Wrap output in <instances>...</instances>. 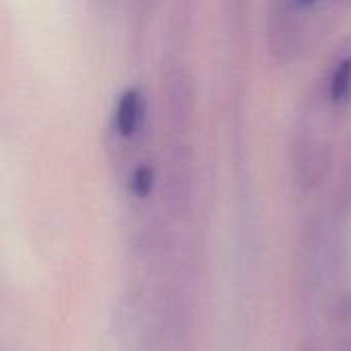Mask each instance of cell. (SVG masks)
<instances>
[{
	"label": "cell",
	"instance_id": "obj_1",
	"mask_svg": "<svg viewBox=\"0 0 351 351\" xmlns=\"http://www.w3.org/2000/svg\"><path fill=\"white\" fill-rule=\"evenodd\" d=\"M146 121V103L140 90L128 88L119 95L113 109V134L121 140H134Z\"/></svg>",
	"mask_w": 351,
	"mask_h": 351
},
{
	"label": "cell",
	"instance_id": "obj_2",
	"mask_svg": "<svg viewBox=\"0 0 351 351\" xmlns=\"http://www.w3.org/2000/svg\"><path fill=\"white\" fill-rule=\"evenodd\" d=\"M323 99L333 111H343L351 107V51L341 53L327 70Z\"/></svg>",
	"mask_w": 351,
	"mask_h": 351
},
{
	"label": "cell",
	"instance_id": "obj_3",
	"mask_svg": "<svg viewBox=\"0 0 351 351\" xmlns=\"http://www.w3.org/2000/svg\"><path fill=\"white\" fill-rule=\"evenodd\" d=\"M339 323H341V335L335 346V351H351V298H346L339 304Z\"/></svg>",
	"mask_w": 351,
	"mask_h": 351
},
{
	"label": "cell",
	"instance_id": "obj_4",
	"mask_svg": "<svg viewBox=\"0 0 351 351\" xmlns=\"http://www.w3.org/2000/svg\"><path fill=\"white\" fill-rule=\"evenodd\" d=\"M150 187H152V173L148 167H140L134 171L132 179H130V189L134 195L138 197H144L150 193Z\"/></svg>",
	"mask_w": 351,
	"mask_h": 351
},
{
	"label": "cell",
	"instance_id": "obj_5",
	"mask_svg": "<svg viewBox=\"0 0 351 351\" xmlns=\"http://www.w3.org/2000/svg\"><path fill=\"white\" fill-rule=\"evenodd\" d=\"M288 8H292L294 12H298L300 16H304V12H308L319 0H282Z\"/></svg>",
	"mask_w": 351,
	"mask_h": 351
}]
</instances>
